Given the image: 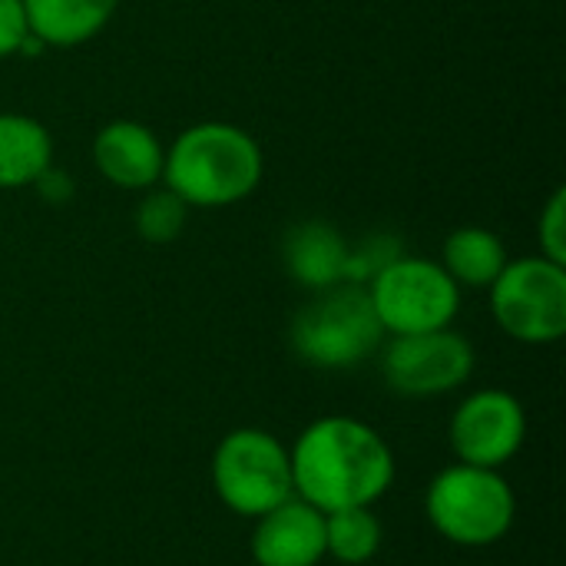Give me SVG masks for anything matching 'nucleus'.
Masks as SVG:
<instances>
[{
  "mask_svg": "<svg viewBox=\"0 0 566 566\" xmlns=\"http://www.w3.org/2000/svg\"><path fill=\"white\" fill-rule=\"evenodd\" d=\"M289 464L298 501L322 514L371 507L395 481V454L388 441L371 424L345 415L312 421L289 451Z\"/></svg>",
  "mask_w": 566,
  "mask_h": 566,
  "instance_id": "obj_1",
  "label": "nucleus"
},
{
  "mask_svg": "<svg viewBox=\"0 0 566 566\" xmlns=\"http://www.w3.org/2000/svg\"><path fill=\"white\" fill-rule=\"evenodd\" d=\"M163 179L186 206H232L259 186L262 149L232 123H199L172 143Z\"/></svg>",
  "mask_w": 566,
  "mask_h": 566,
  "instance_id": "obj_2",
  "label": "nucleus"
},
{
  "mask_svg": "<svg viewBox=\"0 0 566 566\" xmlns=\"http://www.w3.org/2000/svg\"><path fill=\"white\" fill-rule=\"evenodd\" d=\"M381 322L365 285H332L322 289L292 318V352L322 371H345L371 358L381 345Z\"/></svg>",
  "mask_w": 566,
  "mask_h": 566,
  "instance_id": "obj_3",
  "label": "nucleus"
},
{
  "mask_svg": "<svg viewBox=\"0 0 566 566\" xmlns=\"http://www.w3.org/2000/svg\"><path fill=\"white\" fill-rule=\"evenodd\" d=\"M424 514L444 541L458 547H491L511 534L517 497L497 471L451 464L428 484Z\"/></svg>",
  "mask_w": 566,
  "mask_h": 566,
  "instance_id": "obj_4",
  "label": "nucleus"
},
{
  "mask_svg": "<svg viewBox=\"0 0 566 566\" xmlns=\"http://www.w3.org/2000/svg\"><path fill=\"white\" fill-rule=\"evenodd\" d=\"M212 488L232 514L262 517L295 497L289 451L262 428H239L216 444Z\"/></svg>",
  "mask_w": 566,
  "mask_h": 566,
  "instance_id": "obj_5",
  "label": "nucleus"
},
{
  "mask_svg": "<svg viewBox=\"0 0 566 566\" xmlns=\"http://www.w3.org/2000/svg\"><path fill=\"white\" fill-rule=\"evenodd\" d=\"M368 298L385 332L421 335L451 328L461 312V285L434 262L398 255L368 282Z\"/></svg>",
  "mask_w": 566,
  "mask_h": 566,
  "instance_id": "obj_6",
  "label": "nucleus"
},
{
  "mask_svg": "<svg viewBox=\"0 0 566 566\" xmlns=\"http://www.w3.org/2000/svg\"><path fill=\"white\" fill-rule=\"evenodd\" d=\"M497 325L524 345H551L566 332L564 265L531 255L507 262L491 285Z\"/></svg>",
  "mask_w": 566,
  "mask_h": 566,
  "instance_id": "obj_7",
  "label": "nucleus"
},
{
  "mask_svg": "<svg viewBox=\"0 0 566 566\" xmlns=\"http://www.w3.org/2000/svg\"><path fill=\"white\" fill-rule=\"evenodd\" d=\"M474 371V348L451 328L395 335L381 355V375L395 395L434 398L464 385Z\"/></svg>",
  "mask_w": 566,
  "mask_h": 566,
  "instance_id": "obj_8",
  "label": "nucleus"
},
{
  "mask_svg": "<svg viewBox=\"0 0 566 566\" xmlns=\"http://www.w3.org/2000/svg\"><path fill=\"white\" fill-rule=\"evenodd\" d=\"M451 451L461 464L497 471L517 458L527 438L524 405L504 388H484L461 401L448 428Z\"/></svg>",
  "mask_w": 566,
  "mask_h": 566,
  "instance_id": "obj_9",
  "label": "nucleus"
},
{
  "mask_svg": "<svg viewBox=\"0 0 566 566\" xmlns=\"http://www.w3.org/2000/svg\"><path fill=\"white\" fill-rule=\"evenodd\" d=\"M252 560L259 566H318L325 560V514L298 497L262 514L252 534Z\"/></svg>",
  "mask_w": 566,
  "mask_h": 566,
  "instance_id": "obj_10",
  "label": "nucleus"
},
{
  "mask_svg": "<svg viewBox=\"0 0 566 566\" xmlns=\"http://www.w3.org/2000/svg\"><path fill=\"white\" fill-rule=\"evenodd\" d=\"M93 159L103 179L119 189H149L163 179V146L143 123L116 119L103 126L93 139Z\"/></svg>",
  "mask_w": 566,
  "mask_h": 566,
  "instance_id": "obj_11",
  "label": "nucleus"
},
{
  "mask_svg": "<svg viewBox=\"0 0 566 566\" xmlns=\"http://www.w3.org/2000/svg\"><path fill=\"white\" fill-rule=\"evenodd\" d=\"M282 255H285L289 275L312 292H322V289L345 282L348 242L335 226H328L322 219H308V222L292 226L285 232Z\"/></svg>",
  "mask_w": 566,
  "mask_h": 566,
  "instance_id": "obj_12",
  "label": "nucleus"
},
{
  "mask_svg": "<svg viewBox=\"0 0 566 566\" xmlns=\"http://www.w3.org/2000/svg\"><path fill=\"white\" fill-rule=\"evenodd\" d=\"M23 13L40 43L76 46L109 23L116 0H23Z\"/></svg>",
  "mask_w": 566,
  "mask_h": 566,
  "instance_id": "obj_13",
  "label": "nucleus"
},
{
  "mask_svg": "<svg viewBox=\"0 0 566 566\" xmlns=\"http://www.w3.org/2000/svg\"><path fill=\"white\" fill-rule=\"evenodd\" d=\"M53 143L43 123L17 113H0V189H20L36 182L50 169Z\"/></svg>",
  "mask_w": 566,
  "mask_h": 566,
  "instance_id": "obj_14",
  "label": "nucleus"
},
{
  "mask_svg": "<svg viewBox=\"0 0 566 566\" xmlns=\"http://www.w3.org/2000/svg\"><path fill=\"white\" fill-rule=\"evenodd\" d=\"M507 265V249L504 242L478 226L458 229L448 235L444 242V272L458 282V285H471V289H491L494 279L504 272Z\"/></svg>",
  "mask_w": 566,
  "mask_h": 566,
  "instance_id": "obj_15",
  "label": "nucleus"
},
{
  "mask_svg": "<svg viewBox=\"0 0 566 566\" xmlns=\"http://www.w3.org/2000/svg\"><path fill=\"white\" fill-rule=\"evenodd\" d=\"M381 521L371 507H345L325 514V557L345 566L368 564L381 551Z\"/></svg>",
  "mask_w": 566,
  "mask_h": 566,
  "instance_id": "obj_16",
  "label": "nucleus"
},
{
  "mask_svg": "<svg viewBox=\"0 0 566 566\" xmlns=\"http://www.w3.org/2000/svg\"><path fill=\"white\" fill-rule=\"evenodd\" d=\"M186 202L172 192V189H156V192H146L143 202L136 206V232L139 239L153 242V245H166V242H176L182 226H186Z\"/></svg>",
  "mask_w": 566,
  "mask_h": 566,
  "instance_id": "obj_17",
  "label": "nucleus"
},
{
  "mask_svg": "<svg viewBox=\"0 0 566 566\" xmlns=\"http://www.w3.org/2000/svg\"><path fill=\"white\" fill-rule=\"evenodd\" d=\"M401 255V242L395 235H368L355 249H348V265H345V282L352 285H368L385 265H391Z\"/></svg>",
  "mask_w": 566,
  "mask_h": 566,
  "instance_id": "obj_18",
  "label": "nucleus"
},
{
  "mask_svg": "<svg viewBox=\"0 0 566 566\" xmlns=\"http://www.w3.org/2000/svg\"><path fill=\"white\" fill-rule=\"evenodd\" d=\"M541 255L557 262V265H566V192L557 189L547 202V209L541 212Z\"/></svg>",
  "mask_w": 566,
  "mask_h": 566,
  "instance_id": "obj_19",
  "label": "nucleus"
},
{
  "mask_svg": "<svg viewBox=\"0 0 566 566\" xmlns=\"http://www.w3.org/2000/svg\"><path fill=\"white\" fill-rule=\"evenodd\" d=\"M30 36L23 0H0V60L20 53L23 40Z\"/></svg>",
  "mask_w": 566,
  "mask_h": 566,
  "instance_id": "obj_20",
  "label": "nucleus"
},
{
  "mask_svg": "<svg viewBox=\"0 0 566 566\" xmlns=\"http://www.w3.org/2000/svg\"><path fill=\"white\" fill-rule=\"evenodd\" d=\"M36 189H40L46 199H53V202H63V199H70V196H73V182H70V176L53 172V169H43V172L36 176Z\"/></svg>",
  "mask_w": 566,
  "mask_h": 566,
  "instance_id": "obj_21",
  "label": "nucleus"
}]
</instances>
